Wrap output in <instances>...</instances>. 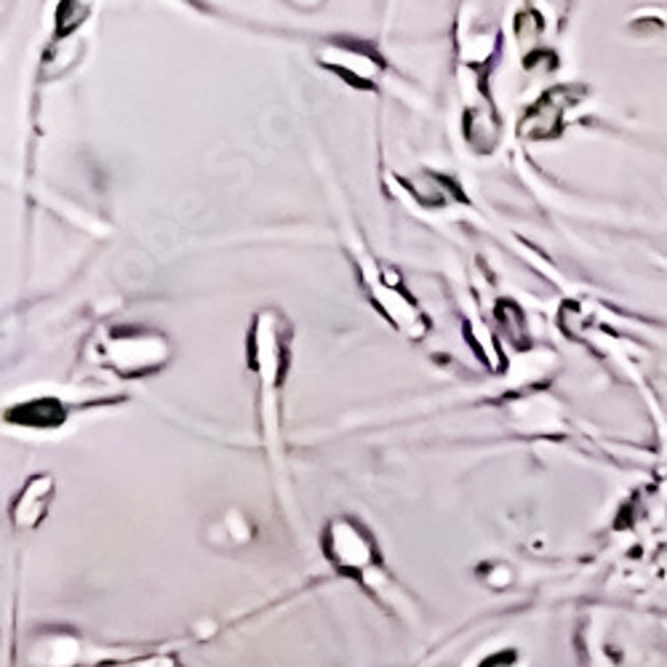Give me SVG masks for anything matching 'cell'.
Returning <instances> with one entry per match:
<instances>
[{
	"instance_id": "cell-3",
	"label": "cell",
	"mask_w": 667,
	"mask_h": 667,
	"mask_svg": "<svg viewBox=\"0 0 667 667\" xmlns=\"http://www.w3.org/2000/svg\"><path fill=\"white\" fill-rule=\"evenodd\" d=\"M564 91H550L548 96H542L521 120V134L529 139H550L558 134V123L564 115V104L566 99H561Z\"/></svg>"
},
{
	"instance_id": "cell-1",
	"label": "cell",
	"mask_w": 667,
	"mask_h": 667,
	"mask_svg": "<svg viewBox=\"0 0 667 667\" xmlns=\"http://www.w3.org/2000/svg\"><path fill=\"white\" fill-rule=\"evenodd\" d=\"M318 64L355 88H374L385 72V59L361 40H331L318 51Z\"/></svg>"
},
{
	"instance_id": "cell-4",
	"label": "cell",
	"mask_w": 667,
	"mask_h": 667,
	"mask_svg": "<svg viewBox=\"0 0 667 667\" xmlns=\"http://www.w3.org/2000/svg\"><path fill=\"white\" fill-rule=\"evenodd\" d=\"M291 5H297V8H302V11H315V8H321L326 0H289Z\"/></svg>"
},
{
	"instance_id": "cell-2",
	"label": "cell",
	"mask_w": 667,
	"mask_h": 667,
	"mask_svg": "<svg viewBox=\"0 0 667 667\" xmlns=\"http://www.w3.org/2000/svg\"><path fill=\"white\" fill-rule=\"evenodd\" d=\"M107 361L123 374H139L163 363V337L150 334H118L107 345Z\"/></svg>"
}]
</instances>
